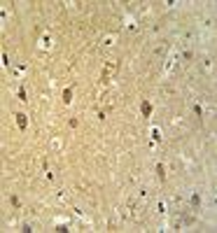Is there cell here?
I'll return each mask as SVG.
<instances>
[{
	"label": "cell",
	"instance_id": "cell-4",
	"mask_svg": "<svg viewBox=\"0 0 217 233\" xmlns=\"http://www.w3.org/2000/svg\"><path fill=\"white\" fill-rule=\"evenodd\" d=\"M156 172H159V179H163V177H166V172H163V166H161V163L156 166Z\"/></svg>",
	"mask_w": 217,
	"mask_h": 233
},
{
	"label": "cell",
	"instance_id": "cell-1",
	"mask_svg": "<svg viewBox=\"0 0 217 233\" xmlns=\"http://www.w3.org/2000/svg\"><path fill=\"white\" fill-rule=\"evenodd\" d=\"M17 124H19V128L24 131V128H26V114H21V112H17Z\"/></svg>",
	"mask_w": 217,
	"mask_h": 233
},
{
	"label": "cell",
	"instance_id": "cell-3",
	"mask_svg": "<svg viewBox=\"0 0 217 233\" xmlns=\"http://www.w3.org/2000/svg\"><path fill=\"white\" fill-rule=\"evenodd\" d=\"M63 100H65V103H70V100H72V91H70V89L63 91Z\"/></svg>",
	"mask_w": 217,
	"mask_h": 233
},
{
	"label": "cell",
	"instance_id": "cell-2",
	"mask_svg": "<svg viewBox=\"0 0 217 233\" xmlns=\"http://www.w3.org/2000/svg\"><path fill=\"white\" fill-rule=\"evenodd\" d=\"M140 110H143V114H145V116L152 114V105H149V103H143V105H140Z\"/></svg>",
	"mask_w": 217,
	"mask_h": 233
}]
</instances>
